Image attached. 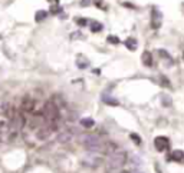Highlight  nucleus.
<instances>
[{"label": "nucleus", "mask_w": 184, "mask_h": 173, "mask_svg": "<svg viewBox=\"0 0 184 173\" xmlns=\"http://www.w3.org/2000/svg\"><path fill=\"white\" fill-rule=\"evenodd\" d=\"M104 99V102H106V103H109V104H112V106H116L118 104V102H116L115 99H109V97H102Z\"/></svg>", "instance_id": "nucleus-19"}, {"label": "nucleus", "mask_w": 184, "mask_h": 173, "mask_svg": "<svg viewBox=\"0 0 184 173\" xmlns=\"http://www.w3.org/2000/svg\"><path fill=\"white\" fill-rule=\"evenodd\" d=\"M125 46H127V49H130L131 52H134L137 49V46H138V43H137V40L134 37H128L127 40H125Z\"/></svg>", "instance_id": "nucleus-11"}, {"label": "nucleus", "mask_w": 184, "mask_h": 173, "mask_svg": "<svg viewBox=\"0 0 184 173\" xmlns=\"http://www.w3.org/2000/svg\"><path fill=\"white\" fill-rule=\"evenodd\" d=\"M48 16V13H46L45 10H40L36 13V16H35V19H36V22H40V20H43V19Z\"/></svg>", "instance_id": "nucleus-15"}, {"label": "nucleus", "mask_w": 184, "mask_h": 173, "mask_svg": "<svg viewBox=\"0 0 184 173\" xmlns=\"http://www.w3.org/2000/svg\"><path fill=\"white\" fill-rule=\"evenodd\" d=\"M141 60H143L144 66H147V67L153 66V56H151L150 52H144L143 56H141Z\"/></svg>", "instance_id": "nucleus-9"}, {"label": "nucleus", "mask_w": 184, "mask_h": 173, "mask_svg": "<svg viewBox=\"0 0 184 173\" xmlns=\"http://www.w3.org/2000/svg\"><path fill=\"white\" fill-rule=\"evenodd\" d=\"M154 146L158 152H164L170 147V140L165 136H158V137H155V140H154Z\"/></svg>", "instance_id": "nucleus-4"}, {"label": "nucleus", "mask_w": 184, "mask_h": 173, "mask_svg": "<svg viewBox=\"0 0 184 173\" xmlns=\"http://www.w3.org/2000/svg\"><path fill=\"white\" fill-rule=\"evenodd\" d=\"M170 160H174V162H183L184 160V152L183 150H173L171 155L168 156Z\"/></svg>", "instance_id": "nucleus-8"}, {"label": "nucleus", "mask_w": 184, "mask_h": 173, "mask_svg": "<svg viewBox=\"0 0 184 173\" xmlns=\"http://www.w3.org/2000/svg\"><path fill=\"white\" fill-rule=\"evenodd\" d=\"M88 64H89V62H88L85 57H81V56H79L78 60H76V66H78L79 69H85V67H88Z\"/></svg>", "instance_id": "nucleus-13"}, {"label": "nucleus", "mask_w": 184, "mask_h": 173, "mask_svg": "<svg viewBox=\"0 0 184 173\" xmlns=\"http://www.w3.org/2000/svg\"><path fill=\"white\" fill-rule=\"evenodd\" d=\"M22 110L23 112H33L35 110V100H32L29 96H26L22 102Z\"/></svg>", "instance_id": "nucleus-6"}, {"label": "nucleus", "mask_w": 184, "mask_h": 173, "mask_svg": "<svg viewBox=\"0 0 184 173\" xmlns=\"http://www.w3.org/2000/svg\"><path fill=\"white\" fill-rule=\"evenodd\" d=\"M72 136H73V133H72L71 130H64V132H60L59 135H58L56 140L59 143H66V142H69V140L72 139Z\"/></svg>", "instance_id": "nucleus-7"}, {"label": "nucleus", "mask_w": 184, "mask_h": 173, "mask_svg": "<svg viewBox=\"0 0 184 173\" xmlns=\"http://www.w3.org/2000/svg\"><path fill=\"white\" fill-rule=\"evenodd\" d=\"M160 85L164 87H170V80L165 76H160Z\"/></svg>", "instance_id": "nucleus-17"}, {"label": "nucleus", "mask_w": 184, "mask_h": 173, "mask_svg": "<svg viewBox=\"0 0 184 173\" xmlns=\"http://www.w3.org/2000/svg\"><path fill=\"white\" fill-rule=\"evenodd\" d=\"M127 163V153L124 150H114L109 153L108 160H106V170L108 173L120 170L122 166Z\"/></svg>", "instance_id": "nucleus-2"}, {"label": "nucleus", "mask_w": 184, "mask_h": 173, "mask_svg": "<svg viewBox=\"0 0 184 173\" xmlns=\"http://www.w3.org/2000/svg\"><path fill=\"white\" fill-rule=\"evenodd\" d=\"M50 100H52L53 103L56 104V106L59 107V109H62V107H65V106H66V103H65L64 97H62L60 95H53V97H52Z\"/></svg>", "instance_id": "nucleus-10"}, {"label": "nucleus", "mask_w": 184, "mask_h": 173, "mask_svg": "<svg viewBox=\"0 0 184 173\" xmlns=\"http://www.w3.org/2000/svg\"><path fill=\"white\" fill-rule=\"evenodd\" d=\"M130 139L135 144H141V137H139L138 135H135V133H131V135H130Z\"/></svg>", "instance_id": "nucleus-16"}, {"label": "nucleus", "mask_w": 184, "mask_h": 173, "mask_svg": "<svg viewBox=\"0 0 184 173\" xmlns=\"http://www.w3.org/2000/svg\"><path fill=\"white\" fill-rule=\"evenodd\" d=\"M91 30L95 32V33H97V32H101V30H102V24L99 22H92V23H91Z\"/></svg>", "instance_id": "nucleus-14"}, {"label": "nucleus", "mask_w": 184, "mask_h": 173, "mask_svg": "<svg viewBox=\"0 0 184 173\" xmlns=\"http://www.w3.org/2000/svg\"><path fill=\"white\" fill-rule=\"evenodd\" d=\"M83 147L91 153H97V152H105V142L97 135H83L81 136Z\"/></svg>", "instance_id": "nucleus-1"}, {"label": "nucleus", "mask_w": 184, "mask_h": 173, "mask_svg": "<svg viewBox=\"0 0 184 173\" xmlns=\"http://www.w3.org/2000/svg\"><path fill=\"white\" fill-rule=\"evenodd\" d=\"M76 23H78L79 26H85V24H87V20H85V19H76Z\"/></svg>", "instance_id": "nucleus-20"}, {"label": "nucleus", "mask_w": 184, "mask_h": 173, "mask_svg": "<svg viewBox=\"0 0 184 173\" xmlns=\"http://www.w3.org/2000/svg\"><path fill=\"white\" fill-rule=\"evenodd\" d=\"M108 42L111 44H116V43H120V39L116 36H112V34H111V36H108Z\"/></svg>", "instance_id": "nucleus-18"}, {"label": "nucleus", "mask_w": 184, "mask_h": 173, "mask_svg": "<svg viewBox=\"0 0 184 173\" xmlns=\"http://www.w3.org/2000/svg\"><path fill=\"white\" fill-rule=\"evenodd\" d=\"M95 125V122H94V119L92 118H83V119H81V126H83L85 129H91L92 126Z\"/></svg>", "instance_id": "nucleus-12"}, {"label": "nucleus", "mask_w": 184, "mask_h": 173, "mask_svg": "<svg viewBox=\"0 0 184 173\" xmlns=\"http://www.w3.org/2000/svg\"><path fill=\"white\" fill-rule=\"evenodd\" d=\"M161 13L158 11V9H153V15H151V26H153V29H158V27L161 26Z\"/></svg>", "instance_id": "nucleus-5"}, {"label": "nucleus", "mask_w": 184, "mask_h": 173, "mask_svg": "<svg viewBox=\"0 0 184 173\" xmlns=\"http://www.w3.org/2000/svg\"><path fill=\"white\" fill-rule=\"evenodd\" d=\"M42 114L45 116L46 122L49 123H55V125L59 126L60 123V112H59V107L53 103L52 100H49L43 104V109H42Z\"/></svg>", "instance_id": "nucleus-3"}]
</instances>
